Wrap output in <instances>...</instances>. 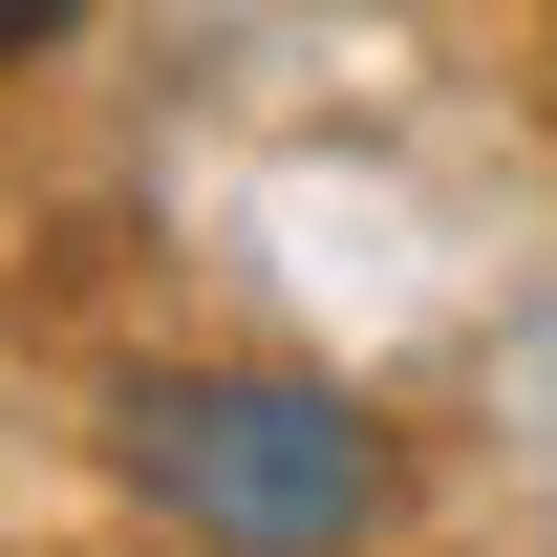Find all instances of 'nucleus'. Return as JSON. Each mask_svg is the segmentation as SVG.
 <instances>
[{"mask_svg":"<svg viewBox=\"0 0 557 557\" xmlns=\"http://www.w3.org/2000/svg\"><path fill=\"white\" fill-rule=\"evenodd\" d=\"M150 493L214 515V536H344L364 515V429L300 408V386H194V408H150Z\"/></svg>","mask_w":557,"mask_h":557,"instance_id":"nucleus-1","label":"nucleus"},{"mask_svg":"<svg viewBox=\"0 0 557 557\" xmlns=\"http://www.w3.org/2000/svg\"><path fill=\"white\" fill-rule=\"evenodd\" d=\"M44 22H86V0H0V44H44Z\"/></svg>","mask_w":557,"mask_h":557,"instance_id":"nucleus-2","label":"nucleus"}]
</instances>
